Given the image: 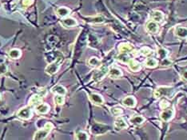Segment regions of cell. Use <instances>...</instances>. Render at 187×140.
Masks as SVG:
<instances>
[{
	"label": "cell",
	"mask_w": 187,
	"mask_h": 140,
	"mask_svg": "<svg viewBox=\"0 0 187 140\" xmlns=\"http://www.w3.org/2000/svg\"><path fill=\"white\" fill-rule=\"evenodd\" d=\"M88 64L92 67H98L101 65V60L96 57H92L88 61Z\"/></svg>",
	"instance_id": "obj_24"
},
{
	"label": "cell",
	"mask_w": 187,
	"mask_h": 140,
	"mask_svg": "<svg viewBox=\"0 0 187 140\" xmlns=\"http://www.w3.org/2000/svg\"><path fill=\"white\" fill-rule=\"evenodd\" d=\"M172 92H173V89L170 87L161 86L154 91V97L156 98H159L162 96H170Z\"/></svg>",
	"instance_id": "obj_3"
},
{
	"label": "cell",
	"mask_w": 187,
	"mask_h": 140,
	"mask_svg": "<svg viewBox=\"0 0 187 140\" xmlns=\"http://www.w3.org/2000/svg\"><path fill=\"white\" fill-rule=\"evenodd\" d=\"M130 122L132 124L139 126V125L142 124L145 122V118L141 116V115H135V116H133V117L130 118Z\"/></svg>",
	"instance_id": "obj_23"
},
{
	"label": "cell",
	"mask_w": 187,
	"mask_h": 140,
	"mask_svg": "<svg viewBox=\"0 0 187 140\" xmlns=\"http://www.w3.org/2000/svg\"><path fill=\"white\" fill-rule=\"evenodd\" d=\"M109 130V127H106L104 125L98 124V123H96V124H94L93 127L91 128V131L93 134H105L106 132H107Z\"/></svg>",
	"instance_id": "obj_6"
},
{
	"label": "cell",
	"mask_w": 187,
	"mask_h": 140,
	"mask_svg": "<svg viewBox=\"0 0 187 140\" xmlns=\"http://www.w3.org/2000/svg\"><path fill=\"white\" fill-rule=\"evenodd\" d=\"M109 72V69L107 67H101L98 70L94 73L93 76H92V79L94 82H99L102 79L106 76Z\"/></svg>",
	"instance_id": "obj_2"
},
{
	"label": "cell",
	"mask_w": 187,
	"mask_h": 140,
	"mask_svg": "<svg viewBox=\"0 0 187 140\" xmlns=\"http://www.w3.org/2000/svg\"><path fill=\"white\" fill-rule=\"evenodd\" d=\"M54 103L57 104V105H63L65 102V98L63 97V95H60V94H56L54 98Z\"/></svg>",
	"instance_id": "obj_26"
},
{
	"label": "cell",
	"mask_w": 187,
	"mask_h": 140,
	"mask_svg": "<svg viewBox=\"0 0 187 140\" xmlns=\"http://www.w3.org/2000/svg\"><path fill=\"white\" fill-rule=\"evenodd\" d=\"M33 2H34V0H23V6L25 7H29L32 5Z\"/></svg>",
	"instance_id": "obj_35"
},
{
	"label": "cell",
	"mask_w": 187,
	"mask_h": 140,
	"mask_svg": "<svg viewBox=\"0 0 187 140\" xmlns=\"http://www.w3.org/2000/svg\"><path fill=\"white\" fill-rule=\"evenodd\" d=\"M140 53L144 56H149L153 54V50H151L150 48L145 46V47H142L140 50Z\"/></svg>",
	"instance_id": "obj_28"
},
{
	"label": "cell",
	"mask_w": 187,
	"mask_h": 140,
	"mask_svg": "<svg viewBox=\"0 0 187 140\" xmlns=\"http://www.w3.org/2000/svg\"><path fill=\"white\" fill-rule=\"evenodd\" d=\"M59 67H60L59 62L54 61L53 62V63H51L48 64V65L46 66V67L45 68V71H46V73L48 74V75H52L59 71Z\"/></svg>",
	"instance_id": "obj_4"
},
{
	"label": "cell",
	"mask_w": 187,
	"mask_h": 140,
	"mask_svg": "<svg viewBox=\"0 0 187 140\" xmlns=\"http://www.w3.org/2000/svg\"><path fill=\"white\" fill-rule=\"evenodd\" d=\"M146 31H148V32L151 33V34H155V33H157L159 31V27L156 22L150 21L146 23Z\"/></svg>",
	"instance_id": "obj_9"
},
{
	"label": "cell",
	"mask_w": 187,
	"mask_h": 140,
	"mask_svg": "<svg viewBox=\"0 0 187 140\" xmlns=\"http://www.w3.org/2000/svg\"><path fill=\"white\" fill-rule=\"evenodd\" d=\"M130 59L128 56L127 53H121L120 55L118 56V60H119L122 63H127Z\"/></svg>",
	"instance_id": "obj_27"
},
{
	"label": "cell",
	"mask_w": 187,
	"mask_h": 140,
	"mask_svg": "<svg viewBox=\"0 0 187 140\" xmlns=\"http://www.w3.org/2000/svg\"><path fill=\"white\" fill-rule=\"evenodd\" d=\"M174 111L173 109H164V111L161 113L160 117L162 121L168 122L170 121L172 118L174 117Z\"/></svg>",
	"instance_id": "obj_7"
},
{
	"label": "cell",
	"mask_w": 187,
	"mask_h": 140,
	"mask_svg": "<svg viewBox=\"0 0 187 140\" xmlns=\"http://www.w3.org/2000/svg\"><path fill=\"white\" fill-rule=\"evenodd\" d=\"M122 104L127 107H134L137 104V101L133 96H128L122 100Z\"/></svg>",
	"instance_id": "obj_11"
},
{
	"label": "cell",
	"mask_w": 187,
	"mask_h": 140,
	"mask_svg": "<svg viewBox=\"0 0 187 140\" xmlns=\"http://www.w3.org/2000/svg\"><path fill=\"white\" fill-rule=\"evenodd\" d=\"M170 60H168V59H162V65H165V66H170Z\"/></svg>",
	"instance_id": "obj_36"
},
{
	"label": "cell",
	"mask_w": 187,
	"mask_h": 140,
	"mask_svg": "<svg viewBox=\"0 0 187 140\" xmlns=\"http://www.w3.org/2000/svg\"><path fill=\"white\" fill-rule=\"evenodd\" d=\"M50 110V106L46 103H40L39 105L36 106V112L38 114L45 115Z\"/></svg>",
	"instance_id": "obj_16"
},
{
	"label": "cell",
	"mask_w": 187,
	"mask_h": 140,
	"mask_svg": "<svg viewBox=\"0 0 187 140\" xmlns=\"http://www.w3.org/2000/svg\"><path fill=\"white\" fill-rule=\"evenodd\" d=\"M115 127L119 130H122V129L127 128L128 125L122 117H118L115 121Z\"/></svg>",
	"instance_id": "obj_13"
},
{
	"label": "cell",
	"mask_w": 187,
	"mask_h": 140,
	"mask_svg": "<svg viewBox=\"0 0 187 140\" xmlns=\"http://www.w3.org/2000/svg\"><path fill=\"white\" fill-rule=\"evenodd\" d=\"M75 138H76L77 139H79V140L89 139V136L87 135V134L85 132H83V131H79V132L77 133Z\"/></svg>",
	"instance_id": "obj_29"
},
{
	"label": "cell",
	"mask_w": 187,
	"mask_h": 140,
	"mask_svg": "<svg viewBox=\"0 0 187 140\" xmlns=\"http://www.w3.org/2000/svg\"><path fill=\"white\" fill-rule=\"evenodd\" d=\"M54 128V126L51 123H47L44 126L43 128L39 130V131H36L34 135V140H39V139H44L47 136L49 133L52 131V129Z\"/></svg>",
	"instance_id": "obj_1"
},
{
	"label": "cell",
	"mask_w": 187,
	"mask_h": 140,
	"mask_svg": "<svg viewBox=\"0 0 187 140\" xmlns=\"http://www.w3.org/2000/svg\"><path fill=\"white\" fill-rule=\"evenodd\" d=\"M17 116L19 119L27 120L32 117V112H31V108L29 107H23L17 113Z\"/></svg>",
	"instance_id": "obj_5"
},
{
	"label": "cell",
	"mask_w": 187,
	"mask_h": 140,
	"mask_svg": "<svg viewBox=\"0 0 187 140\" xmlns=\"http://www.w3.org/2000/svg\"><path fill=\"white\" fill-rule=\"evenodd\" d=\"M175 35L181 38H185L187 37V28L178 27L175 29Z\"/></svg>",
	"instance_id": "obj_22"
},
{
	"label": "cell",
	"mask_w": 187,
	"mask_h": 140,
	"mask_svg": "<svg viewBox=\"0 0 187 140\" xmlns=\"http://www.w3.org/2000/svg\"><path fill=\"white\" fill-rule=\"evenodd\" d=\"M151 19L156 23H161L164 19V15L160 11H154L151 13Z\"/></svg>",
	"instance_id": "obj_12"
},
{
	"label": "cell",
	"mask_w": 187,
	"mask_h": 140,
	"mask_svg": "<svg viewBox=\"0 0 187 140\" xmlns=\"http://www.w3.org/2000/svg\"><path fill=\"white\" fill-rule=\"evenodd\" d=\"M7 72V67L5 64H0V76Z\"/></svg>",
	"instance_id": "obj_33"
},
{
	"label": "cell",
	"mask_w": 187,
	"mask_h": 140,
	"mask_svg": "<svg viewBox=\"0 0 187 140\" xmlns=\"http://www.w3.org/2000/svg\"><path fill=\"white\" fill-rule=\"evenodd\" d=\"M161 107H162V109H166V108H168V107L170 106V103L168 102V101H166V100H162V102H161Z\"/></svg>",
	"instance_id": "obj_34"
},
{
	"label": "cell",
	"mask_w": 187,
	"mask_h": 140,
	"mask_svg": "<svg viewBox=\"0 0 187 140\" xmlns=\"http://www.w3.org/2000/svg\"><path fill=\"white\" fill-rule=\"evenodd\" d=\"M70 13H71V10L67 7H59L56 10V14L62 18L67 17L70 15Z\"/></svg>",
	"instance_id": "obj_17"
},
{
	"label": "cell",
	"mask_w": 187,
	"mask_h": 140,
	"mask_svg": "<svg viewBox=\"0 0 187 140\" xmlns=\"http://www.w3.org/2000/svg\"><path fill=\"white\" fill-rule=\"evenodd\" d=\"M158 61H157L156 59H148L146 61L145 63V65L146 67H149V68H154V67H156L157 66H158Z\"/></svg>",
	"instance_id": "obj_25"
},
{
	"label": "cell",
	"mask_w": 187,
	"mask_h": 140,
	"mask_svg": "<svg viewBox=\"0 0 187 140\" xmlns=\"http://www.w3.org/2000/svg\"><path fill=\"white\" fill-rule=\"evenodd\" d=\"M133 50H134V47L130 43H122L119 46V50L120 53H129Z\"/></svg>",
	"instance_id": "obj_18"
},
{
	"label": "cell",
	"mask_w": 187,
	"mask_h": 140,
	"mask_svg": "<svg viewBox=\"0 0 187 140\" xmlns=\"http://www.w3.org/2000/svg\"><path fill=\"white\" fill-rule=\"evenodd\" d=\"M42 95L40 94H34L31 98L30 101H29V104L31 106H38L40 103H42Z\"/></svg>",
	"instance_id": "obj_20"
},
{
	"label": "cell",
	"mask_w": 187,
	"mask_h": 140,
	"mask_svg": "<svg viewBox=\"0 0 187 140\" xmlns=\"http://www.w3.org/2000/svg\"><path fill=\"white\" fill-rule=\"evenodd\" d=\"M182 78H183L184 79H185V80H187V71L183 72V74H182Z\"/></svg>",
	"instance_id": "obj_37"
},
{
	"label": "cell",
	"mask_w": 187,
	"mask_h": 140,
	"mask_svg": "<svg viewBox=\"0 0 187 140\" xmlns=\"http://www.w3.org/2000/svg\"><path fill=\"white\" fill-rule=\"evenodd\" d=\"M108 73H109L110 77L112 79H119L122 76V72L121 71V70H119V68H116V67H113V68L110 69Z\"/></svg>",
	"instance_id": "obj_14"
},
{
	"label": "cell",
	"mask_w": 187,
	"mask_h": 140,
	"mask_svg": "<svg viewBox=\"0 0 187 140\" xmlns=\"http://www.w3.org/2000/svg\"><path fill=\"white\" fill-rule=\"evenodd\" d=\"M158 53H159V56L162 59H166V56H167V51H166L165 49H163V48H159V50H158Z\"/></svg>",
	"instance_id": "obj_31"
},
{
	"label": "cell",
	"mask_w": 187,
	"mask_h": 140,
	"mask_svg": "<svg viewBox=\"0 0 187 140\" xmlns=\"http://www.w3.org/2000/svg\"><path fill=\"white\" fill-rule=\"evenodd\" d=\"M111 113H112L113 115H115V116H119V115H122V112H123V111H122V108L115 107L111 108Z\"/></svg>",
	"instance_id": "obj_30"
},
{
	"label": "cell",
	"mask_w": 187,
	"mask_h": 140,
	"mask_svg": "<svg viewBox=\"0 0 187 140\" xmlns=\"http://www.w3.org/2000/svg\"><path fill=\"white\" fill-rule=\"evenodd\" d=\"M127 63L129 67H130V69L132 71H138L141 69V64H140L138 62L136 61V60L130 59Z\"/></svg>",
	"instance_id": "obj_15"
},
{
	"label": "cell",
	"mask_w": 187,
	"mask_h": 140,
	"mask_svg": "<svg viewBox=\"0 0 187 140\" xmlns=\"http://www.w3.org/2000/svg\"><path fill=\"white\" fill-rule=\"evenodd\" d=\"M90 100L95 105H102L104 103V99L102 97L100 94L95 93L90 94Z\"/></svg>",
	"instance_id": "obj_10"
},
{
	"label": "cell",
	"mask_w": 187,
	"mask_h": 140,
	"mask_svg": "<svg viewBox=\"0 0 187 140\" xmlns=\"http://www.w3.org/2000/svg\"><path fill=\"white\" fill-rule=\"evenodd\" d=\"M61 24L66 27H74L78 25V23L75 19L71 17H65L61 21Z\"/></svg>",
	"instance_id": "obj_8"
},
{
	"label": "cell",
	"mask_w": 187,
	"mask_h": 140,
	"mask_svg": "<svg viewBox=\"0 0 187 140\" xmlns=\"http://www.w3.org/2000/svg\"><path fill=\"white\" fill-rule=\"evenodd\" d=\"M51 90L53 93H55L56 94H60V95L64 96L67 94V89L61 85H55L51 89Z\"/></svg>",
	"instance_id": "obj_21"
},
{
	"label": "cell",
	"mask_w": 187,
	"mask_h": 140,
	"mask_svg": "<svg viewBox=\"0 0 187 140\" xmlns=\"http://www.w3.org/2000/svg\"><path fill=\"white\" fill-rule=\"evenodd\" d=\"M8 55H9V57L11 59H18L21 57L22 52L21 50L17 49V48H14V49H11V50H9Z\"/></svg>",
	"instance_id": "obj_19"
},
{
	"label": "cell",
	"mask_w": 187,
	"mask_h": 140,
	"mask_svg": "<svg viewBox=\"0 0 187 140\" xmlns=\"http://www.w3.org/2000/svg\"><path fill=\"white\" fill-rule=\"evenodd\" d=\"M91 23H102L104 22V19L101 16H98V17H95V18H92L91 19Z\"/></svg>",
	"instance_id": "obj_32"
}]
</instances>
